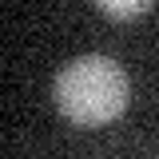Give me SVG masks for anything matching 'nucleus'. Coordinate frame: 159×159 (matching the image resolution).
I'll use <instances>...</instances> for the list:
<instances>
[{
  "instance_id": "f257e3e1",
  "label": "nucleus",
  "mask_w": 159,
  "mask_h": 159,
  "mask_svg": "<svg viewBox=\"0 0 159 159\" xmlns=\"http://www.w3.org/2000/svg\"><path fill=\"white\" fill-rule=\"evenodd\" d=\"M52 96L76 127H103L127 107V72L111 56H80L56 72Z\"/></svg>"
},
{
  "instance_id": "f03ea898",
  "label": "nucleus",
  "mask_w": 159,
  "mask_h": 159,
  "mask_svg": "<svg viewBox=\"0 0 159 159\" xmlns=\"http://www.w3.org/2000/svg\"><path fill=\"white\" fill-rule=\"evenodd\" d=\"M96 4H99V12L111 16V20H139L155 0H96Z\"/></svg>"
}]
</instances>
